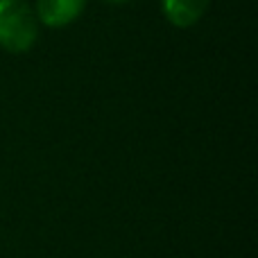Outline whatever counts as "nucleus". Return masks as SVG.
<instances>
[{
    "label": "nucleus",
    "mask_w": 258,
    "mask_h": 258,
    "mask_svg": "<svg viewBox=\"0 0 258 258\" xmlns=\"http://www.w3.org/2000/svg\"><path fill=\"white\" fill-rule=\"evenodd\" d=\"M39 21L25 0H0V48L12 54L27 52L36 43Z\"/></svg>",
    "instance_id": "f257e3e1"
},
{
    "label": "nucleus",
    "mask_w": 258,
    "mask_h": 258,
    "mask_svg": "<svg viewBox=\"0 0 258 258\" xmlns=\"http://www.w3.org/2000/svg\"><path fill=\"white\" fill-rule=\"evenodd\" d=\"M86 0H36V21L48 27H63L82 16Z\"/></svg>",
    "instance_id": "f03ea898"
},
{
    "label": "nucleus",
    "mask_w": 258,
    "mask_h": 258,
    "mask_svg": "<svg viewBox=\"0 0 258 258\" xmlns=\"http://www.w3.org/2000/svg\"><path fill=\"white\" fill-rule=\"evenodd\" d=\"M163 14L172 25L190 27L204 16L209 0H161Z\"/></svg>",
    "instance_id": "7ed1b4c3"
},
{
    "label": "nucleus",
    "mask_w": 258,
    "mask_h": 258,
    "mask_svg": "<svg viewBox=\"0 0 258 258\" xmlns=\"http://www.w3.org/2000/svg\"><path fill=\"white\" fill-rule=\"evenodd\" d=\"M107 3H125V0H107Z\"/></svg>",
    "instance_id": "20e7f679"
}]
</instances>
